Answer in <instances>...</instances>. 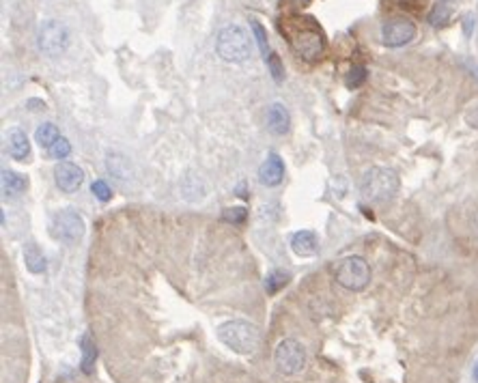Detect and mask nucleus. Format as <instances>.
<instances>
[{
	"mask_svg": "<svg viewBox=\"0 0 478 383\" xmlns=\"http://www.w3.org/2000/svg\"><path fill=\"white\" fill-rule=\"evenodd\" d=\"M287 282H289V273H284V271H272L270 276H268V280H265V289H268L270 295H274L282 287H287Z\"/></svg>",
	"mask_w": 478,
	"mask_h": 383,
	"instance_id": "obj_21",
	"label": "nucleus"
},
{
	"mask_svg": "<svg viewBox=\"0 0 478 383\" xmlns=\"http://www.w3.org/2000/svg\"><path fill=\"white\" fill-rule=\"evenodd\" d=\"M291 45L306 61H319L326 52V37L312 20H302L296 31H289Z\"/></svg>",
	"mask_w": 478,
	"mask_h": 383,
	"instance_id": "obj_3",
	"label": "nucleus"
},
{
	"mask_svg": "<svg viewBox=\"0 0 478 383\" xmlns=\"http://www.w3.org/2000/svg\"><path fill=\"white\" fill-rule=\"evenodd\" d=\"M450 15H453V7H450L448 0H437L429 13V22L433 26H444V24H448Z\"/></svg>",
	"mask_w": 478,
	"mask_h": 383,
	"instance_id": "obj_20",
	"label": "nucleus"
},
{
	"mask_svg": "<svg viewBox=\"0 0 478 383\" xmlns=\"http://www.w3.org/2000/svg\"><path fill=\"white\" fill-rule=\"evenodd\" d=\"M85 220L82 215L73 209H61L52 215L50 220V235L63 243H75L85 237Z\"/></svg>",
	"mask_w": 478,
	"mask_h": 383,
	"instance_id": "obj_5",
	"label": "nucleus"
},
{
	"mask_svg": "<svg viewBox=\"0 0 478 383\" xmlns=\"http://www.w3.org/2000/svg\"><path fill=\"white\" fill-rule=\"evenodd\" d=\"M222 217H224L226 222H231V224H242V222L246 220V209H242V207H231V209H224Z\"/></svg>",
	"mask_w": 478,
	"mask_h": 383,
	"instance_id": "obj_26",
	"label": "nucleus"
},
{
	"mask_svg": "<svg viewBox=\"0 0 478 383\" xmlns=\"http://www.w3.org/2000/svg\"><path fill=\"white\" fill-rule=\"evenodd\" d=\"M7 143H9V155H11L13 159L24 161L26 157L31 155V143H29V138H26V133H24V131L11 129L9 136H7Z\"/></svg>",
	"mask_w": 478,
	"mask_h": 383,
	"instance_id": "obj_15",
	"label": "nucleus"
},
{
	"mask_svg": "<svg viewBox=\"0 0 478 383\" xmlns=\"http://www.w3.org/2000/svg\"><path fill=\"white\" fill-rule=\"evenodd\" d=\"M291 3L298 5V7H304V5H308V3H310V0H291Z\"/></svg>",
	"mask_w": 478,
	"mask_h": 383,
	"instance_id": "obj_29",
	"label": "nucleus"
},
{
	"mask_svg": "<svg viewBox=\"0 0 478 383\" xmlns=\"http://www.w3.org/2000/svg\"><path fill=\"white\" fill-rule=\"evenodd\" d=\"M24 263H26V269H29L31 273H43L45 271V256L43 252L39 250L37 243H26L24 248Z\"/></svg>",
	"mask_w": 478,
	"mask_h": 383,
	"instance_id": "obj_17",
	"label": "nucleus"
},
{
	"mask_svg": "<svg viewBox=\"0 0 478 383\" xmlns=\"http://www.w3.org/2000/svg\"><path fill=\"white\" fill-rule=\"evenodd\" d=\"M268 65H270V71H272L274 80H276V82H280V80H282V73H284V69H282V65H280L278 54H270Z\"/></svg>",
	"mask_w": 478,
	"mask_h": 383,
	"instance_id": "obj_27",
	"label": "nucleus"
},
{
	"mask_svg": "<svg viewBox=\"0 0 478 383\" xmlns=\"http://www.w3.org/2000/svg\"><path fill=\"white\" fill-rule=\"evenodd\" d=\"M61 138V133H59V127L57 125H52V123H43V125H39L37 127V131H35V140L39 143V147L41 149H52L55 147V143Z\"/></svg>",
	"mask_w": 478,
	"mask_h": 383,
	"instance_id": "obj_18",
	"label": "nucleus"
},
{
	"mask_svg": "<svg viewBox=\"0 0 478 383\" xmlns=\"http://www.w3.org/2000/svg\"><path fill=\"white\" fill-rule=\"evenodd\" d=\"M216 50L226 63H244L252 52V41L242 26H226L218 35Z\"/></svg>",
	"mask_w": 478,
	"mask_h": 383,
	"instance_id": "obj_4",
	"label": "nucleus"
},
{
	"mask_svg": "<svg viewBox=\"0 0 478 383\" xmlns=\"http://www.w3.org/2000/svg\"><path fill=\"white\" fill-rule=\"evenodd\" d=\"M218 338L222 345H226L235 353L248 355L259 347L261 334H259V327L254 323L235 319V321H226L218 327Z\"/></svg>",
	"mask_w": 478,
	"mask_h": 383,
	"instance_id": "obj_1",
	"label": "nucleus"
},
{
	"mask_svg": "<svg viewBox=\"0 0 478 383\" xmlns=\"http://www.w3.org/2000/svg\"><path fill=\"white\" fill-rule=\"evenodd\" d=\"M364 80H366V69L362 65H356V67H352L347 78H345V85H347L349 89H358Z\"/></svg>",
	"mask_w": 478,
	"mask_h": 383,
	"instance_id": "obj_23",
	"label": "nucleus"
},
{
	"mask_svg": "<svg viewBox=\"0 0 478 383\" xmlns=\"http://www.w3.org/2000/svg\"><path fill=\"white\" fill-rule=\"evenodd\" d=\"M0 187H3V194L5 196H15L20 194V192H24L26 187H29V179H26L24 175L20 173H13V171H3V177H0Z\"/></svg>",
	"mask_w": 478,
	"mask_h": 383,
	"instance_id": "obj_16",
	"label": "nucleus"
},
{
	"mask_svg": "<svg viewBox=\"0 0 478 383\" xmlns=\"http://www.w3.org/2000/svg\"><path fill=\"white\" fill-rule=\"evenodd\" d=\"M69 153H71V145H69V140H67V138H63V136H61V138L55 143V147L50 149V155L55 157V159H65Z\"/></svg>",
	"mask_w": 478,
	"mask_h": 383,
	"instance_id": "obj_25",
	"label": "nucleus"
},
{
	"mask_svg": "<svg viewBox=\"0 0 478 383\" xmlns=\"http://www.w3.org/2000/svg\"><path fill=\"white\" fill-rule=\"evenodd\" d=\"M291 248L298 256H314L319 250V241L312 231H298L291 237Z\"/></svg>",
	"mask_w": 478,
	"mask_h": 383,
	"instance_id": "obj_13",
	"label": "nucleus"
},
{
	"mask_svg": "<svg viewBox=\"0 0 478 383\" xmlns=\"http://www.w3.org/2000/svg\"><path fill=\"white\" fill-rule=\"evenodd\" d=\"M37 45L43 54H48V57H61V54L69 48L67 26L57 20L43 22L37 33Z\"/></svg>",
	"mask_w": 478,
	"mask_h": 383,
	"instance_id": "obj_7",
	"label": "nucleus"
},
{
	"mask_svg": "<svg viewBox=\"0 0 478 383\" xmlns=\"http://www.w3.org/2000/svg\"><path fill=\"white\" fill-rule=\"evenodd\" d=\"M472 377H474V381L478 383V362L474 364V370H472Z\"/></svg>",
	"mask_w": 478,
	"mask_h": 383,
	"instance_id": "obj_30",
	"label": "nucleus"
},
{
	"mask_svg": "<svg viewBox=\"0 0 478 383\" xmlns=\"http://www.w3.org/2000/svg\"><path fill=\"white\" fill-rule=\"evenodd\" d=\"M284 177V164L282 159L276 155V153H270L268 159H265L261 164V168H259V181L263 185H268V187H274L282 181Z\"/></svg>",
	"mask_w": 478,
	"mask_h": 383,
	"instance_id": "obj_11",
	"label": "nucleus"
},
{
	"mask_svg": "<svg viewBox=\"0 0 478 383\" xmlns=\"http://www.w3.org/2000/svg\"><path fill=\"white\" fill-rule=\"evenodd\" d=\"M465 119H468V123H470L472 127H478V106H476V108H472V110L468 113V117H465Z\"/></svg>",
	"mask_w": 478,
	"mask_h": 383,
	"instance_id": "obj_28",
	"label": "nucleus"
},
{
	"mask_svg": "<svg viewBox=\"0 0 478 383\" xmlns=\"http://www.w3.org/2000/svg\"><path fill=\"white\" fill-rule=\"evenodd\" d=\"M250 26H252V31H254V37H256L259 50H261V54L265 57V61H268V59H270V43H268V33H265V29H263V26H261L256 20H252V22H250Z\"/></svg>",
	"mask_w": 478,
	"mask_h": 383,
	"instance_id": "obj_22",
	"label": "nucleus"
},
{
	"mask_svg": "<svg viewBox=\"0 0 478 383\" xmlns=\"http://www.w3.org/2000/svg\"><path fill=\"white\" fill-rule=\"evenodd\" d=\"M336 282L349 291H362L370 282V267L360 256L342 259L336 267Z\"/></svg>",
	"mask_w": 478,
	"mask_h": 383,
	"instance_id": "obj_6",
	"label": "nucleus"
},
{
	"mask_svg": "<svg viewBox=\"0 0 478 383\" xmlns=\"http://www.w3.org/2000/svg\"><path fill=\"white\" fill-rule=\"evenodd\" d=\"M274 364L282 375H298L306 366V349L294 338L280 340L274 351Z\"/></svg>",
	"mask_w": 478,
	"mask_h": 383,
	"instance_id": "obj_8",
	"label": "nucleus"
},
{
	"mask_svg": "<svg viewBox=\"0 0 478 383\" xmlns=\"http://www.w3.org/2000/svg\"><path fill=\"white\" fill-rule=\"evenodd\" d=\"M106 168H108V173H113L117 179L121 181H127L131 179V164H129V157H125L123 153L119 151H108V155H106Z\"/></svg>",
	"mask_w": 478,
	"mask_h": 383,
	"instance_id": "obj_14",
	"label": "nucleus"
},
{
	"mask_svg": "<svg viewBox=\"0 0 478 383\" xmlns=\"http://www.w3.org/2000/svg\"><path fill=\"white\" fill-rule=\"evenodd\" d=\"M80 347H82V370L91 375L95 370V360H97V347L89 334L80 338Z\"/></svg>",
	"mask_w": 478,
	"mask_h": 383,
	"instance_id": "obj_19",
	"label": "nucleus"
},
{
	"mask_svg": "<svg viewBox=\"0 0 478 383\" xmlns=\"http://www.w3.org/2000/svg\"><path fill=\"white\" fill-rule=\"evenodd\" d=\"M268 127H270V131L276 133V136H284V133L291 129L289 110H287V108H284L280 101H276V103H272V106L268 108Z\"/></svg>",
	"mask_w": 478,
	"mask_h": 383,
	"instance_id": "obj_12",
	"label": "nucleus"
},
{
	"mask_svg": "<svg viewBox=\"0 0 478 383\" xmlns=\"http://www.w3.org/2000/svg\"><path fill=\"white\" fill-rule=\"evenodd\" d=\"M398 185H401V181H398V175L392 168L375 166L364 173V177L360 181V192L368 201L386 203V201L394 198V194L398 192Z\"/></svg>",
	"mask_w": 478,
	"mask_h": 383,
	"instance_id": "obj_2",
	"label": "nucleus"
},
{
	"mask_svg": "<svg viewBox=\"0 0 478 383\" xmlns=\"http://www.w3.org/2000/svg\"><path fill=\"white\" fill-rule=\"evenodd\" d=\"M416 37V26L410 20L396 17L384 24L382 29V41L390 48H401L405 43H410Z\"/></svg>",
	"mask_w": 478,
	"mask_h": 383,
	"instance_id": "obj_9",
	"label": "nucleus"
},
{
	"mask_svg": "<svg viewBox=\"0 0 478 383\" xmlns=\"http://www.w3.org/2000/svg\"><path fill=\"white\" fill-rule=\"evenodd\" d=\"M55 179H57V185L63 192L71 194V192H75L80 185H82L85 173H82V168L75 166V164H71V161H61L59 166L55 168Z\"/></svg>",
	"mask_w": 478,
	"mask_h": 383,
	"instance_id": "obj_10",
	"label": "nucleus"
},
{
	"mask_svg": "<svg viewBox=\"0 0 478 383\" xmlns=\"http://www.w3.org/2000/svg\"><path fill=\"white\" fill-rule=\"evenodd\" d=\"M91 192L95 194V198L97 201H101V203H108L110 198H113V192H110V187H108V183L106 181H95L93 185H91Z\"/></svg>",
	"mask_w": 478,
	"mask_h": 383,
	"instance_id": "obj_24",
	"label": "nucleus"
}]
</instances>
